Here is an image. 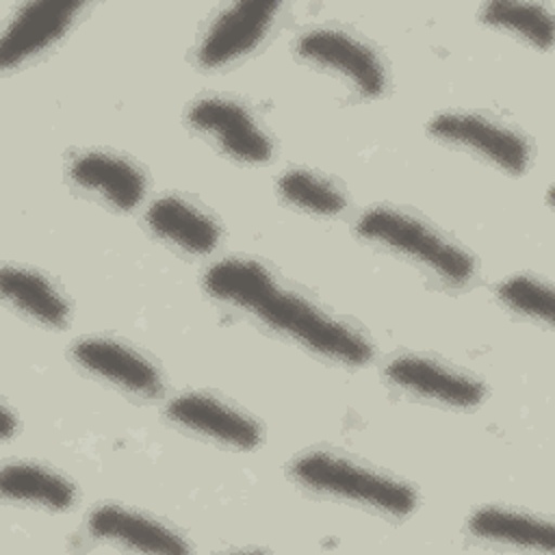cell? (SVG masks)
Segmentation results:
<instances>
[{"instance_id":"obj_21","label":"cell","mask_w":555,"mask_h":555,"mask_svg":"<svg viewBox=\"0 0 555 555\" xmlns=\"http://www.w3.org/2000/svg\"><path fill=\"white\" fill-rule=\"evenodd\" d=\"M0 414H2V440H9L17 431V418L7 403H2Z\"/></svg>"},{"instance_id":"obj_19","label":"cell","mask_w":555,"mask_h":555,"mask_svg":"<svg viewBox=\"0 0 555 555\" xmlns=\"http://www.w3.org/2000/svg\"><path fill=\"white\" fill-rule=\"evenodd\" d=\"M488 26L505 30L533 48L548 50L553 43V15L544 4L533 2H490L481 11Z\"/></svg>"},{"instance_id":"obj_11","label":"cell","mask_w":555,"mask_h":555,"mask_svg":"<svg viewBox=\"0 0 555 555\" xmlns=\"http://www.w3.org/2000/svg\"><path fill=\"white\" fill-rule=\"evenodd\" d=\"M82 2L37 0L22 4L0 39V67L15 69L52 48L76 24Z\"/></svg>"},{"instance_id":"obj_3","label":"cell","mask_w":555,"mask_h":555,"mask_svg":"<svg viewBox=\"0 0 555 555\" xmlns=\"http://www.w3.org/2000/svg\"><path fill=\"white\" fill-rule=\"evenodd\" d=\"M356 234L427 269L444 284L462 286L475 278V256L431 221L405 208L390 204L371 206L358 217Z\"/></svg>"},{"instance_id":"obj_4","label":"cell","mask_w":555,"mask_h":555,"mask_svg":"<svg viewBox=\"0 0 555 555\" xmlns=\"http://www.w3.org/2000/svg\"><path fill=\"white\" fill-rule=\"evenodd\" d=\"M427 130L436 141L464 150L512 176L525 173L531 160V143L527 137L483 113L447 111L431 117Z\"/></svg>"},{"instance_id":"obj_6","label":"cell","mask_w":555,"mask_h":555,"mask_svg":"<svg viewBox=\"0 0 555 555\" xmlns=\"http://www.w3.org/2000/svg\"><path fill=\"white\" fill-rule=\"evenodd\" d=\"M186 124L236 163L264 165L273 156L269 132L241 100L228 95L197 98L186 108Z\"/></svg>"},{"instance_id":"obj_13","label":"cell","mask_w":555,"mask_h":555,"mask_svg":"<svg viewBox=\"0 0 555 555\" xmlns=\"http://www.w3.org/2000/svg\"><path fill=\"white\" fill-rule=\"evenodd\" d=\"M87 529L95 540L126 551L163 555H180L191 551L189 542L176 529L141 509L126 505L102 503L93 507L87 518Z\"/></svg>"},{"instance_id":"obj_7","label":"cell","mask_w":555,"mask_h":555,"mask_svg":"<svg viewBox=\"0 0 555 555\" xmlns=\"http://www.w3.org/2000/svg\"><path fill=\"white\" fill-rule=\"evenodd\" d=\"M384 377L410 397L455 410H470L488 395L473 373L425 353L395 356L386 362Z\"/></svg>"},{"instance_id":"obj_12","label":"cell","mask_w":555,"mask_h":555,"mask_svg":"<svg viewBox=\"0 0 555 555\" xmlns=\"http://www.w3.org/2000/svg\"><path fill=\"white\" fill-rule=\"evenodd\" d=\"M69 182L115 210H132L147 191L145 171L124 154L111 150H85L67 165Z\"/></svg>"},{"instance_id":"obj_16","label":"cell","mask_w":555,"mask_h":555,"mask_svg":"<svg viewBox=\"0 0 555 555\" xmlns=\"http://www.w3.org/2000/svg\"><path fill=\"white\" fill-rule=\"evenodd\" d=\"M466 529L483 542L544 551L555 548V527L548 518L509 505H486L470 514Z\"/></svg>"},{"instance_id":"obj_8","label":"cell","mask_w":555,"mask_h":555,"mask_svg":"<svg viewBox=\"0 0 555 555\" xmlns=\"http://www.w3.org/2000/svg\"><path fill=\"white\" fill-rule=\"evenodd\" d=\"M165 416L178 429L221 447L251 451L262 442V425L243 408L208 390H189L169 399Z\"/></svg>"},{"instance_id":"obj_10","label":"cell","mask_w":555,"mask_h":555,"mask_svg":"<svg viewBox=\"0 0 555 555\" xmlns=\"http://www.w3.org/2000/svg\"><path fill=\"white\" fill-rule=\"evenodd\" d=\"M72 360L91 377L121 392L154 399L165 392V379L152 358L111 336H85L69 349Z\"/></svg>"},{"instance_id":"obj_20","label":"cell","mask_w":555,"mask_h":555,"mask_svg":"<svg viewBox=\"0 0 555 555\" xmlns=\"http://www.w3.org/2000/svg\"><path fill=\"white\" fill-rule=\"evenodd\" d=\"M496 297L507 310L525 319H531L544 325L553 323V314H555L553 286L540 275H533V273L509 275L496 286Z\"/></svg>"},{"instance_id":"obj_14","label":"cell","mask_w":555,"mask_h":555,"mask_svg":"<svg viewBox=\"0 0 555 555\" xmlns=\"http://www.w3.org/2000/svg\"><path fill=\"white\" fill-rule=\"evenodd\" d=\"M145 223L154 236L191 256L212 254L223 236L208 210L178 193L154 199L145 210Z\"/></svg>"},{"instance_id":"obj_17","label":"cell","mask_w":555,"mask_h":555,"mask_svg":"<svg viewBox=\"0 0 555 555\" xmlns=\"http://www.w3.org/2000/svg\"><path fill=\"white\" fill-rule=\"evenodd\" d=\"M0 492L9 503L39 507L46 512H65L74 507L78 492L72 479L52 466L39 462H9L0 470Z\"/></svg>"},{"instance_id":"obj_2","label":"cell","mask_w":555,"mask_h":555,"mask_svg":"<svg viewBox=\"0 0 555 555\" xmlns=\"http://www.w3.org/2000/svg\"><path fill=\"white\" fill-rule=\"evenodd\" d=\"M288 477L304 490L388 518H405L418 503V496L408 481L330 449H314L295 457L288 464Z\"/></svg>"},{"instance_id":"obj_15","label":"cell","mask_w":555,"mask_h":555,"mask_svg":"<svg viewBox=\"0 0 555 555\" xmlns=\"http://www.w3.org/2000/svg\"><path fill=\"white\" fill-rule=\"evenodd\" d=\"M0 293L15 312L43 327L63 330L69 323L72 308L67 297L54 280L37 269L4 264L0 273Z\"/></svg>"},{"instance_id":"obj_18","label":"cell","mask_w":555,"mask_h":555,"mask_svg":"<svg viewBox=\"0 0 555 555\" xmlns=\"http://www.w3.org/2000/svg\"><path fill=\"white\" fill-rule=\"evenodd\" d=\"M278 195L293 208L308 215L334 217L347 208V195L343 189L327 176L295 167L284 171L275 182Z\"/></svg>"},{"instance_id":"obj_5","label":"cell","mask_w":555,"mask_h":555,"mask_svg":"<svg viewBox=\"0 0 555 555\" xmlns=\"http://www.w3.org/2000/svg\"><path fill=\"white\" fill-rule=\"evenodd\" d=\"M295 54L317 67L347 80L360 95L377 98L388 87V74L377 50L340 28H310L295 41Z\"/></svg>"},{"instance_id":"obj_9","label":"cell","mask_w":555,"mask_h":555,"mask_svg":"<svg viewBox=\"0 0 555 555\" xmlns=\"http://www.w3.org/2000/svg\"><path fill=\"white\" fill-rule=\"evenodd\" d=\"M280 11V2H234L223 7L197 43V65L221 69L238 63L269 37Z\"/></svg>"},{"instance_id":"obj_1","label":"cell","mask_w":555,"mask_h":555,"mask_svg":"<svg viewBox=\"0 0 555 555\" xmlns=\"http://www.w3.org/2000/svg\"><path fill=\"white\" fill-rule=\"evenodd\" d=\"M245 312L325 360L349 366L373 360V343L358 325L284 286L275 273L254 295Z\"/></svg>"}]
</instances>
